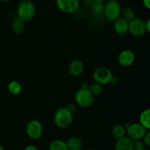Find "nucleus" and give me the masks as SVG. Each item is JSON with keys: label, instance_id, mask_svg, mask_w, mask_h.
Wrapping results in <instances>:
<instances>
[{"label": "nucleus", "instance_id": "f257e3e1", "mask_svg": "<svg viewBox=\"0 0 150 150\" xmlns=\"http://www.w3.org/2000/svg\"><path fill=\"white\" fill-rule=\"evenodd\" d=\"M54 121L59 129H65L70 127L73 121V113L67 107H62L56 110Z\"/></svg>", "mask_w": 150, "mask_h": 150}, {"label": "nucleus", "instance_id": "f03ea898", "mask_svg": "<svg viewBox=\"0 0 150 150\" xmlns=\"http://www.w3.org/2000/svg\"><path fill=\"white\" fill-rule=\"evenodd\" d=\"M35 5L31 0H23L18 6L17 18L25 23L29 22L35 17Z\"/></svg>", "mask_w": 150, "mask_h": 150}, {"label": "nucleus", "instance_id": "7ed1b4c3", "mask_svg": "<svg viewBox=\"0 0 150 150\" xmlns=\"http://www.w3.org/2000/svg\"><path fill=\"white\" fill-rule=\"evenodd\" d=\"M76 104L83 108L91 107L94 102V96L88 90V88H81L75 94Z\"/></svg>", "mask_w": 150, "mask_h": 150}, {"label": "nucleus", "instance_id": "20e7f679", "mask_svg": "<svg viewBox=\"0 0 150 150\" xmlns=\"http://www.w3.org/2000/svg\"><path fill=\"white\" fill-rule=\"evenodd\" d=\"M104 16L111 21H114L120 17L121 14V7L117 0H110L104 5Z\"/></svg>", "mask_w": 150, "mask_h": 150}, {"label": "nucleus", "instance_id": "39448f33", "mask_svg": "<svg viewBox=\"0 0 150 150\" xmlns=\"http://www.w3.org/2000/svg\"><path fill=\"white\" fill-rule=\"evenodd\" d=\"M112 77V72L108 68H97L93 72V79L95 82H97L101 85H108L111 83Z\"/></svg>", "mask_w": 150, "mask_h": 150}, {"label": "nucleus", "instance_id": "423d86ee", "mask_svg": "<svg viewBox=\"0 0 150 150\" xmlns=\"http://www.w3.org/2000/svg\"><path fill=\"white\" fill-rule=\"evenodd\" d=\"M147 131L139 123H133L129 124L128 127L126 129V133L127 135V137L130 140L136 141H142Z\"/></svg>", "mask_w": 150, "mask_h": 150}, {"label": "nucleus", "instance_id": "0eeeda50", "mask_svg": "<svg viewBox=\"0 0 150 150\" xmlns=\"http://www.w3.org/2000/svg\"><path fill=\"white\" fill-rule=\"evenodd\" d=\"M26 132L28 136L32 139H40L43 132V126L42 123L36 119L31 120L26 125Z\"/></svg>", "mask_w": 150, "mask_h": 150}, {"label": "nucleus", "instance_id": "6e6552de", "mask_svg": "<svg viewBox=\"0 0 150 150\" xmlns=\"http://www.w3.org/2000/svg\"><path fill=\"white\" fill-rule=\"evenodd\" d=\"M133 36L136 38H140L144 36L146 32L145 28V21L140 18H135L132 21L129 22V30Z\"/></svg>", "mask_w": 150, "mask_h": 150}, {"label": "nucleus", "instance_id": "1a4fd4ad", "mask_svg": "<svg viewBox=\"0 0 150 150\" xmlns=\"http://www.w3.org/2000/svg\"><path fill=\"white\" fill-rule=\"evenodd\" d=\"M59 10L66 14H73L79 9V0H57Z\"/></svg>", "mask_w": 150, "mask_h": 150}, {"label": "nucleus", "instance_id": "9d476101", "mask_svg": "<svg viewBox=\"0 0 150 150\" xmlns=\"http://www.w3.org/2000/svg\"><path fill=\"white\" fill-rule=\"evenodd\" d=\"M118 63L123 67L132 66L135 61V54L131 50L125 49L122 51L118 55Z\"/></svg>", "mask_w": 150, "mask_h": 150}, {"label": "nucleus", "instance_id": "9b49d317", "mask_svg": "<svg viewBox=\"0 0 150 150\" xmlns=\"http://www.w3.org/2000/svg\"><path fill=\"white\" fill-rule=\"evenodd\" d=\"M114 29L116 33L120 36L125 35L129 30V22L123 18H119L114 21Z\"/></svg>", "mask_w": 150, "mask_h": 150}, {"label": "nucleus", "instance_id": "f8f14e48", "mask_svg": "<svg viewBox=\"0 0 150 150\" xmlns=\"http://www.w3.org/2000/svg\"><path fill=\"white\" fill-rule=\"evenodd\" d=\"M84 71V65L80 60H74L70 62L68 66V71L73 76H79Z\"/></svg>", "mask_w": 150, "mask_h": 150}, {"label": "nucleus", "instance_id": "ddd939ff", "mask_svg": "<svg viewBox=\"0 0 150 150\" xmlns=\"http://www.w3.org/2000/svg\"><path fill=\"white\" fill-rule=\"evenodd\" d=\"M114 150H133V141L127 136L117 139Z\"/></svg>", "mask_w": 150, "mask_h": 150}, {"label": "nucleus", "instance_id": "4468645a", "mask_svg": "<svg viewBox=\"0 0 150 150\" xmlns=\"http://www.w3.org/2000/svg\"><path fill=\"white\" fill-rule=\"evenodd\" d=\"M65 142L67 150H81L83 147V143L79 137L72 136Z\"/></svg>", "mask_w": 150, "mask_h": 150}, {"label": "nucleus", "instance_id": "2eb2a0df", "mask_svg": "<svg viewBox=\"0 0 150 150\" xmlns=\"http://www.w3.org/2000/svg\"><path fill=\"white\" fill-rule=\"evenodd\" d=\"M139 124H142L146 130L150 129V110L145 109L141 113L139 116Z\"/></svg>", "mask_w": 150, "mask_h": 150}, {"label": "nucleus", "instance_id": "dca6fc26", "mask_svg": "<svg viewBox=\"0 0 150 150\" xmlns=\"http://www.w3.org/2000/svg\"><path fill=\"white\" fill-rule=\"evenodd\" d=\"M25 29V22L19 19L18 18H16L13 20L12 24V30L13 33L16 35H20L24 31Z\"/></svg>", "mask_w": 150, "mask_h": 150}, {"label": "nucleus", "instance_id": "f3484780", "mask_svg": "<svg viewBox=\"0 0 150 150\" xmlns=\"http://www.w3.org/2000/svg\"><path fill=\"white\" fill-rule=\"evenodd\" d=\"M7 90L13 95H19L22 91V85L18 81L13 80L7 85Z\"/></svg>", "mask_w": 150, "mask_h": 150}, {"label": "nucleus", "instance_id": "a211bd4d", "mask_svg": "<svg viewBox=\"0 0 150 150\" xmlns=\"http://www.w3.org/2000/svg\"><path fill=\"white\" fill-rule=\"evenodd\" d=\"M49 150H67L65 141L60 139H55L49 144Z\"/></svg>", "mask_w": 150, "mask_h": 150}, {"label": "nucleus", "instance_id": "6ab92c4d", "mask_svg": "<svg viewBox=\"0 0 150 150\" xmlns=\"http://www.w3.org/2000/svg\"><path fill=\"white\" fill-rule=\"evenodd\" d=\"M111 132H112L113 136L116 139H119V138L125 136L126 129L122 124H116L112 127Z\"/></svg>", "mask_w": 150, "mask_h": 150}, {"label": "nucleus", "instance_id": "aec40b11", "mask_svg": "<svg viewBox=\"0 0 150 150\" xmlns=\"http://www.w3.org/2000/svg\"><path fill=\"white\" fill-rule=\"evenodd\" d=\"M88 90L93 96H99L103 93V85L97 82H94L88 86Z\"/></svg>", "mask_w": 150, "mask_h": 150}, {"label": "nucleus", "instance_id": "412c9836", "mask_svg": "<svg viewBox=\"0 0 150 150\" xmlns=\"http://www.w3.org/2000/svg\"><path fill=\"white\" fill-rule=\"evenodd\" d=\"M124 19H125L127 21L130 22V21H132L133 19H134L136 18V13H135V10H133L132 7H126L124 9V10L122 11V17Z\"/></svg>", "mask_w": 150, "mask_h": 150}, {"label": "nucleus", "instance_id": "4be33fe9", "mask_svg": "<svg viewBox=\"0 0 150 150\" xmlns=\"http://www.w3.org/2000/svg\"><path fill=\"white\" fill-rule=\"evenodd\" d=\"M91 6H92V11H93L95 13H97V14L101 13L103 11V9H104L103 1L95 0Z\"/></svg>", "mask_w": 150, "mask_h": 150}, {"label": "nucleus", "instance_id": "5701e85b", "mask_svg": "<svg viewBox=\"0 0 150 150\" xmlns=\"http://www.w3.org/2000/svg\"><path fill=\"white\" fill-rule=\"evenodd\" d=\"M133 150H146V146L142 141H133Z\"/></svg>", "mask_w": 150, "mask_h": 150}, {"label": "nucleus", "instance_id": "b1692460", "mask_svg": "<svg viewBox=\"0 0 150 150\" xmlns=\"http://www.w3.org/2000/svg\"><path fill=\"white\" fill-rule=\"evenodd\" d=\"M142 140H143V143L146 146H150V132L149 130L146 132Z\"/></svg>", "mask_w": 150, "mask_h": 150}, {"label": "nucleus", "instance_id": "393cba45", "mask_svg": "<svg viewBox=\"0 0 150 150\" xmlns=\"http://www.w3.org/2000/svg\"><path fill=\"white\" fill-rule=\"evenodd\" d=\"M145 28H146V30L147 33L150 32V20L148 19L146 21H145Z\"/></svg>", "mask_w": 150, "mask_h": 150}, {"label": "nucleus", "instance_id": "a878e982", "mask_svg": "<svg viewBox=\"0 0 150 150\" xmlns=\"http://www.w3.org/2000/svg\"><path fill=\"white\" fill-rule=\"evenodd\" d=\"M23 150H39V149L37 146L33 145H29L27 146L26 147H25V149Z\"/></svg>", "mask_w": 150, "mask_h": 150}, {"label": "nucleus", "instance_id": "bb28decb", "mask_svg": "<svg viewBox=\"0 0 150 150\" xmlns=\"http://www.w3.org/2000/svg\"><path fill=\"white\" fill-rule=\"evenodd\" d=\"M143 1L144 5L145 6L146 9H150V0H142Z\"/></svg>", "mask_w": 150, "mask_h": 150}, {"label": "nucleus", "instance_id": "cd10ccee", "mask_svg": "<svg viewBox=\"0 0 150 150\" xmlns=\"http://www.w3.org/2000/svg\"><path fill=\"white\" fill-rule=\"evenodd\" d=\"M95 0H83V2L86 4H88V5H92V4L93 3V1Z\"/></svg>", "mask_w": 150, "mask_h": 150}, {"label": "nucleus", "instance_id": "c85d7f7f", "mask_svg": "<svg viewBox=\"0 0 150 150\" xmlns=\"http://www.w3.org/2000/svg\"><path fill=\"white\" fill-rule=\"evenodd\" d=\"M11 1L12 0H0V1H1V2H4V3H8Z\"/></svg>", "mask_w": 150, "mask_h": 150}, {"label": "nucleus", "instance_id": "c756f323", "mask_svg": "<svg viewBox=\"0 0 150 150\" xmlns=\"http://www.w3.org/2000/svg\"><path fill=\"white\" fill-rule=\"evenodd\" d=\"M0 150H4L2 146H1V145H0Z\"/></svg>", "mask_w": 150, "mask_h": 150}, {"label": "nucleus", "instance_id": "7c9ffc66", "mask_svg": "<svg viewBox=\"0 0 150 150\" xmlns=\"http://www.w3.org/2000/svg\"><path fill=\"white\" fill-rule=\"evenodd\" d=\"M88 150H97V149H93V148H91V149H89Z\"/></svg>", "mask_w": 150, "mask_h": 150}, {"label": "nucleus", "instance_id": "2f4dec72", "mask_svg": "<svg viewBox=\"0 0 150 150\" xmlns=\"http://www.w3.org/2000/svg\"><path fill=\"white\" fill-rule=\"evenodd\" d=\"M97 1H104L105 0H97Z\"/></svg>", "mask_w": 150, "mask_h": 150}]
</instances>
